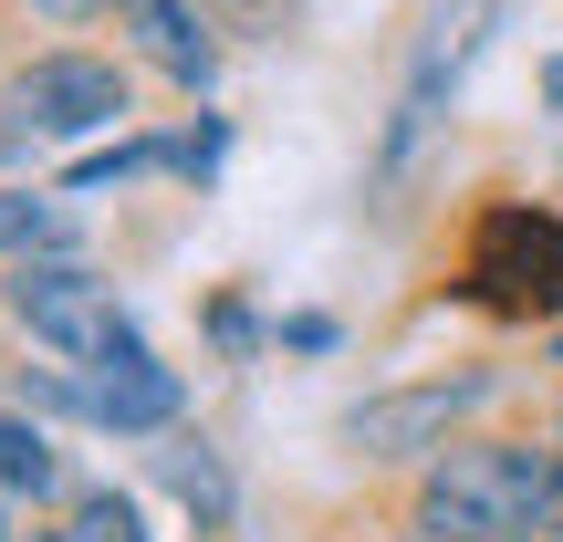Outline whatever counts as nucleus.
<instances>
[{
    "label": "nucleus",
    "instance_id": "2eb2a0df",
    "mask_svg": "<svg viewBox=\"0 0 563 542\" xmlns=\"http://www.w3.org/2000/svg\"><path fill=\"white\" fill-rule=\"evenodd\" d=\"M543 95H553V104H563V63H543Z\"/></svg>",
    "mask_w": 563,
    "mask_h": 542
},
{
    "label": "nucleus",
    "instance_id": "dca6fc26",
    "mask_svg": "<svg viewBox=\"0 0 563 542\" xmlns=\"http://www.w3.org/2000/svg\"><path fill=\"white\" fill-rule=\"evenodd\" d=\"M0 542H11V490H0Z\"/></svg>",
    "mask_w": 563,
    "mask_h": 542
},
{
    "label": "nucleus",
    "instance_id": "20e7f679",
    "mask_svg": "<svg viewBox=\"0 0 563 542\" xmlns=\"http://www.w3.org/2000/svg\"><path fill=\"white\" fill-rule=\"evenodd\" d=\"M11 323L32 344H53L63 365H104V355H125L136 344V323L115 313V281H95L63 251V262H21L11 272Z\"/></svg>",
    "mask_w": 563,
    "mask_h": 542
},
{
    "label": "nucleus",
    "instance_id": "f8f14e48",
    "mask_svg": "<svg viewBox=\"0 0 563 542\" xmlns=\"http://www.w3.org/2000/svg\"><path fill=\"white\" fill-rule=\"evenodd\" d=\"M157 157H167V146H115V157H84V167H74V188H115V178H146Z\"/></svg>",
    "mask_w": 563,
    "mask_h": 542
},
{
    "label": "nucleus",
    "instance_id": "f257e3e1",
    "mask_svg": "<svg viewBox=\"0 0 563 542\" xmlns=\"http://www.w3.org/2000/svg\"><path fill=\"white\" fill-rule=\"evenodd\" d=\"M543 480H553L543 449L460 439V449H439V469L418 480V532L428 542H532L543 532Z\"/></svg>",
    "mask_w": 563,
    "mask_h": 542
},
{
    "label": "nucleus",
    "instance_id": "4468645a",
    "mask_svg": "<svg viewBox=\"0 0 563 542\" xmlns=\"http://www.w3.org/2000/svg\"><path fill=\"white\" fill-rule=\"evenodd\" d=\"M42 21H95V11H115V0H32Z\"/></svg>",
    "mask_w": 563,
    "mask_h": 542
},
{
    "label": "nucleus",
    "instance_id": "39448f33",
    "mask_svg": "<svg viewBox=\"0 0 563 542\" xmlns=\"http://www.w3.org/2000/svg\"><path fill=\"white\" fill-rule=\"evenodd\" d=\"M490 386L481 376H439V386H386V397H365L355 418H344V449L355 460H428V449H449V428L481 407Z\"/></svg>",
    "mask_w": 563,
    "mask_h": 542
},
{
    "label": "nucleus",
    "instance_id": "f3484780",
    "mask_svg": "<svg viewBox=\"0 0 563 542\" xmlns=\"http://www.w3.org/2000/svg\"><path fill=\"white\" fill-rule=\"evenodd\" d=\"M230 11H262V0H230Z\"/></svg>",
    "mask_w": 563,
    "mask_h": 542
},
{
    "label": "nucleus",
    "instance_id": "7ed1b4c3",
    "mask_svg": "<svg viewBox=\"0 0 563 542\" xmlns=\"http://www.w3.org/2000/svg\"><path fill=\"white\" fill-rule=\"evenodd\" d=\"M0 146L11 157H32V146H74V136H104V125H125V74L104 53H42L11 74V95H0Z\"/></svg>",
    "mask_w": 563,
    "mask_h": 542
},
{
    "label": "nucleus",
    "instance_id": "6e6552de",
    "mask_svg": "<svg viewBox=\"0 0 563 542\" xmlns=\"http://www.w3.org/2000/svg\"><path fill=\"white\" fill-rule=\"evenodd\" d=\"M0 251L11 262H63V251H84L74 209H53L42 188H0Z\"/></svg>",
    "mask_w": 563,
    "mask_h": 542
},
{
    "label": "nucleus",
    "instance_id": "9d476101",
    "mask_svg": "<svg viewBox=\"0 0 563 542\" xmlns=\"http://www.w3.org/2000/svg\"><path fill=\"white\" fill-rule=\"evenodd\" d=\"M0 490L11 501H53L63 490V460H53V439L32 418H0Z\"/></svg>",
    "mask_w": 563,
    "mask_h": 542
},
{
    "label": "nucleus",
    "instance_id": "423d86ee",
    "mask_svg": "<svg viewBox=\"0 0 563 542\" xmlns=\"http://www.w3.org/2000/svg\"><path fill=\"white\" fill-rule=\"evenodd\" d=\"M84 418L115 428V439H157V428H178V365H157L146 344L84 365Z\"/></svg>",
    "mask_w": 563,
    "mask_h": 542
},
{
    "label": "nucleus",
    "instance_id": "0eeeda50",
    "mask_svg": "<svg viewBox=\"0 0 563 542\" xmlns=\"http://www.w3.org/2000/svg\"><path fill=\"white\" fill-rule=\"evenodd\" d=\"M115 21H125V42H136L167 84H188V95L220 84V32H209L199 0H115Z\"/></svg>",
    "mask_w": 563,
    "mask_h": 542
},
{
    "label": "nucleus",
    "instance_id": "a211bd4d",
    "mask_svg": "<svg viewBox=\"0 0 563 542\" xmlns=\"http://www.w3.org/2000/svg\"><path fill=\"white\" fill-rule=\"evenodd\" d=\"M42 542H74V532H42Z\"/></svg>",
    "mask_w": 563,
    "mask_h": 542
},
{
    "label": "nucleus",
    "instance_id": "f03ea898",
    "mask_svg": "<svg viewBox=\"0 0 563 542\" xmlns=\"http://www.w3.org/2000/svg\"><path fill=\"white\" fill-rule=\"evenodd\" d=\"M460 292L481 302V313H511V323H543L563 313V220L553 209H481L470 220V251H460Z\"/></svg>",
    "mask_w": 563,
    "mask_h": 542
},
{
    "label": "nucleus",
    "instance_id": "1a4fd4ad",
    "mask_svg": "<svg viewBox=\"0 0 563 542\" xmlns=\"http://www.w3.org/2000/svg\"><path fill=\"white\" fill-rule=\"evenodd\" d=\"M157 469H167V490L188 501V522H199V532H220V522H230V469L209 460L199 439H167V449H157Z\"/></svg>",
    "mask_w": 563,
    "mask_h": 542
},
{
    "label": "nucleus",
    "instance_id": "ddd939ff",
    "mask_svg": "<svg viewBox=\"0 0 563 542\" xmlns=\"http://www.w3.org/2000/svg\"><path fill=\"white\" fill-rule=\"evenodd\" d=\"M543 542H563V449H553V480H543Z\"/></svg>",
    "mask_w": 563,
    "mask_h": 542
},
{
    "label": "nucleus",
    "instance_id": "9b49d317",
    "mask_svg": "<svg viewBox=\"0 0 563 542\" xmlns=\"http://www.w3.org/2000/svg\"><path fill=\"white\" fill-rule=\"evenodd\" d=\"M63 532H74V542H146V511L125 501V490H84Z\"/></svg>",
    "mask_w": 563,
    "mask_h": 542
}]
</instances>
